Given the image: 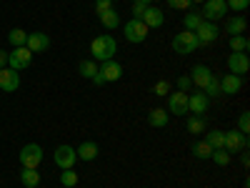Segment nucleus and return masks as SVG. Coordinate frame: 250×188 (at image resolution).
Here are the masks:
<instances>
[{
	"label": "nucleus",
	"instance_id": "obj_19",
	"mask_svg": "<svg viewBox=\"0 0 250 188\" xmlns=\"http://www.w3.org/2000/svg\"><path fill=\"white\" fill-rule=\"evenodd\" d=\"M75 153H78L80 161H88V163H90V161L98 158L100 148H98V143H95V141H83V143L78 145V151H75Z\"/></svg>",
	"mask_w": 250,
	"mask_h": 188
},
{
	"label": "nucleus",
	"instance_id": "obj_3",
	"mask_svg": "<svg viewBox=\"0 0 250 188\" xmlns=\"http://www.w3.org/2000/svg\"><path fill=\"white\" fill-rule=\"evenodd\" d=\"M195 48H200V46H198L195 33H190V30H183V33H178L173 38V50L180 53V55H190Z\"/></svg>",
	"mask_w": 250,
	"mask_h": 188
},
{
	"label": "nucleus",
	"instance_id": "obj_39",
	"mask_svg": "<svg viewBox=\"0 0 250 188\" xmlns=\"http://www.w3.org/2000/svg\"><path fill=\"white\" fill-rule=\"evenodd\" d=\"M168 5H170L173 10H188L193 3H190V0H168Z\"/></svg>",
	"mask_w": 250,
	"mask_h": 188
},
{
	"label": "nucleus",
	"instance_id": "obj_17",
	"mask_svg": "<svg viewBox=\"0 0 250 188\" xmlns=\"http://www.w3.org/2000/svg\"><path fill=\"white\" fill-rule=\"evenodd\" d=\"M240 88H243V78L240 75H223L220 78V93H225V95H235V93H240Z\"/></svg>",
	"mask_w": 250,
	"mask_h": 188
},
{
	"label": "nucleus",
	"instance_id": "obj_45",
	"mask_svg": "<svg viewBox=\"0 0 250 188\" xmlns=\"http://www.w3.org/2000/svg\"><path fill=\"white\" fill-rule=\"evenodd\" d=\"M190 3H205V0H190Z\"/></svg>",
	"mask_w": 250,
	"mask_h": 188
},
{
	"label": "nucleus",
	"instance_id": "obj_5",
	"mask_svg": "<svg viewBox=\"0 0 250 188\" xmlns=\"http://www.w3.org/2000/svg\"><path fill=\"white\" fill-rule=\"evenodd\" d=\"M20 165L23 168H38L40 161H43V148H40L38 143H28L23 151H20Z\"/></svg>",
	"mask_w": 250,
	"mask_h": 188
},
{
	"label": "nucleus",
	"instance_id": "obj_25",
	"mask_svg": "<svg viewBox=\"0 0 250 188\" xmlns=\"http://www.w3.org/2000/svg\"><path fill=\"white\" fill-rule=\"evenodd\" d=\"M185 128L188 133H193V136H200L205 131V118L203 116H188V123H185Z\"/></svg>",
	"mask_w": 250,
	"mask_h": 188
},
{
	"label": "nucleus",
	"instance_id": "obj_29",
	"mask_svg": "<svg viewBox=\"0 0 250 188\" xmlns=\"http://www.w3.org/2000/svg\"><path fill=\"white\" fill-rule=\"evenodd\" d=\"M205 141L210 143L213 151H215V148H223V145H225V131H218V128H215V131H210V133L205 136Z\"/></svg>",
	"mask_w": 250,
	"mask_h": 188
},
{
	"label": "nucleus",
	"instance_id": "obj_6",
	"mask_svg": "<svg viewBox=\"0 0 250 188\" xmlns=\"http://www.w3.org/2000/svg\"><path fill=\"white\" fill-rule=\"evenodd\" d=\"M203 20H210V23H215V20L225 18L228 15V5L225 0H205L203 3Z\"/></svg>",
	"mask_w": 250,
	"mask_h": 188
},
{
	"label": "nucleus",
	"instance_id": "obj_18",
	"mask_svg": "<svg viewBox=\"0 0 250 188\" xmlns=\"http://www.w3.org/2000/svg\"><path fill=\"white\" fill-rule=\"evenodd\" d=\"M188 78H190V83H193L195 88H205V86H208V80L213 78V70L208 68V66H195Z\"/></svg>",
	"mask_w": 250,
	"mask_h": 188
},
{
	"label": "nucleus",
	"instance_id": "obj_24",
	"mask_svg": "<svg viewBox=\"0 0 250 188\" xmlns=\"http://www.w3.org/2000/svg\"><path fill=\"white\" fill-rule=\"evenodd\" d=\"M228 46H230L233 53H248L250 40H248L245 35H230V38H228Z\"/></svg>",
	"mask_w": 250,
	"mask_h": 188
},
{
	"label": "nucleus",
	"instance_id": "obj_33",
	"mask_svg": "<svg viewBox=\"0 0 250 188\" xmlns=\"http://www.w3.org/2000/svg\"><path fill=\"white\" fill-rule=\"evenodd\" d=\"M210 158H213V161H215V163L220 165V168H225V165H228V163H230V153H228L225 148H215Z\"/></svg>",
	"mask_w": 250,
	"mask_h": 188
},
{
	"label": "nucleus",
	"instance_id": "obj_35",
	"mask_svg": "<svg viewBox=\"0 0 250 188\" xmlns=\"http://www.w3.org/2000/svg\"><path fill=\"white\" fill-rule=\"evenodd\" d=\"M153 93H155V95H165V98H168V95H170V83H168V80H158L155 86H153Z\"/></svg>",
	"mask_w": 250,
	"mask_h": 188
},
{
	"label": "nucleus",
	"instance_id": "obj_15",
	"mask_svg": "<svg viewBox=\"0 0 250 188\" xmlns=\"http://www.w3.org/2000/svg\"><path fill=\"white\" fill-rule=\"evenodd\" d=\"M98 70H100L103 78H105V83H115V80L123 78V66L118 60H103V66Z\"/></svg>",
	"mask_w": 250,
	"mask_h": 188
},
{
	"label": "nucleus",
	"instance_id": "obj_13",
	"mask_svg": "<svg viewBox=\"0 0 250 188\" xmlns=\"http://www.w3.org/2000/svg\"><path fill=\"white\" fill-rule=\"evenodd\" d=\"M20 88V75L13 68H0V91L5 93H15Z\"/></svg>",
	"mask_w": 250,
	"mask_h": 188
},
{
	"label": "nucleus",
	"instance_id": "obj_20",
	"mask_svg": "<svg viewBox=\"0 0 250 188\" xmlns=\"http://www.w3.org/2000/svg\"><path fill=\"white\" fill-rule=\"evenodd\" d=\"M248 28V20L243 15H233V18H228V23H225V33L228 35H243Z\"/></svg>",
	"mask_w": 250,
	"mask_h": 188
},
{
	"label": "nucleus",
	"instance_id": "obj_38",
	"mask_svg": "<svg viewBox=\"0 0 250 188\" xmlns=\"http://www.w3.org/2000/svg\"><path fill=\"white\" fill-rule=\"evenodd\" d=\"M110 8H113V0H95V15L105 13V10H110Z\"/></svg>",
	"mask_w": 250,
	"mask_h": 188
},
{
	"label": "nucleus",
	"instance_id": "obj_34",
	"mask_svg": "<svg viewBox=\"0 0 250 188\" xmlns=\"http://www.w3.org/2000/svg\"><path fill=\"white\" fill-rule=\"evenodd\" d=\"M225 5H228V10H235V13H243V10H248V5H250V0H225Z\"/></svg>",
	"mask_w": 250,
	"mask_h": 188
},
{
	"label": "nucleus",
	"instance_id": "obj_37",
	"mask_svg": "<svg viewBox=\"0 0 250 188\" xmlns=\"http://www.w3.org/2000/svg\"><path fill=\"white\" fill-rule=\"evenodd\" d=\"M145 8H148V3H143V0H133V18L140 20L143 13H145Z\"/></svg>",
	"mask_w": 250,
	"mask_h": 188
},
{
	"label": "nucleus",
	"instance_id": "obj_26",
	"mask_svg": "<svg viewBox=\"0 0 250 188\" xmlns=\"http://www.w3.org/2000/svg\"><path fill=\"white\" fill-rule=\"evenodd\" d=\"M20 183H23L25 188H35V186L40 183L38 168H23V173H20Z\"/></svg>",
	"mask_w": 250,
	"mask_h": 188
},
{
	"label": "nucleus",
	"instance_id": "obj_16",
	"mask_svg": "<svg viewBox=\"0 0 250 188\" xmlns=\"http://www.w3.org/2000/svg\"><path fill=\"white\" fill-rule=\"evenodd\" d=\"M140 20H143V23L148 25V28H160V25L165 23V13H163L160 8H155V5H148Z\"/></svg>",
	"mask_w": 250,
	"mask_h": 188
},
{
	"label": "nucleus",
	"instance_id": "obj_43",
	"mask_svg": "<svg viewBox=\"0 0 250 188\" xmlns=\"http://www.w3.org/2000/svg\"><path fill=\"white\" fill-rule=\"evenodd\" d=\"M243 156H240V161H243V165H248L250 163V158H248V151H240Z\"/></svg>",
	"mask_w": 250,
	"mask_h": 188
},
{
	"label": "nucleus",
	"instance_id": "obj_9",
	"mask_svg": "<svg viewBox=\"0 0 250 188\" xmlns=\"http://www.w3.org/2000/svg\"><path fill=\"white\" fill-rule=\"evenodd\" d=\"M75 158H78V153H75L73 145H58V148H55V165H58V168H62V171L73 168Z\"/></svg>",
	"mask_w": 250,
	"mask_h": 188
},
{
	"label": "nucleus",
	"instance_id": "obj_41",
	"mask_svg": "<svg viewBox=\"0 0 250 188\" xmlns=\"http://www.w3.org/2000/svg\"><path fill=\"white\" fill-rule=\"evenodd\" d=\"M0 68H8V53L0 50Z\"/></svg>",
	"mask_w": 250,
	"mask_h": 188
},
{
	"label": "nucleus",
	"instance_id": "obj_22",
	"mask_svg": "<svg viewBox=\"0 0 250 188\" xmlns=\"http://www.w3.org/2000/svg\"><path fill=\"white\" fill-rule=\"evenodd\" d=\"M190 153H193L195 158H200V161H208V158L213 156V148H210V143H208V141L203 138V141H195V143H193Z\"/></svg>",
	"mask_w": 250,
	"mask_h": 188
},
{
	"label": "nucleus",
	"instance_id": "obj_4",
	"mask_svg": "<svg viewBox=\"0 0 250 188\" xmlns=\"http://www.w3.org/2000/svg\"><path fill=\"white\" fill-rule=\"evenodd\" d=\"M30 63H33V53L25 46L13 48V53H8V68H13V70H25V68H30Z\"/></svg>",
	"mask_w": 250,
	"mask_h": 188
},
{
	"label": "nucleus",
	"instance_id": "obj_11",
	"mask_svg": "<svg viewBox=\"0 0 250 188\" xmlns=\"http://www.w3.org/2000/svg\"><path fill=\"white\" fill-rule=\"evenodd\" d=\"M25 48H28L33 55H35V53H45V50L50 48V38H48L45 33H40V30H35V33H28Z\"/></svg>",
	"mask_w": 250,
	"mask_h": 188
},
{
	"label": "nucleus",
	"instance_id": "obj_21",
	"mask_svg": "<svg viewBox=\"0 0 250 188\" xmlns=\"http://www.w3.org/2000/svg\"><path fill=\"white\" fill-rule=\"evenodd\" d=\"M168 120H170V116H168V111H165V108H153L148 113V123L153 125V128H165Z\"/></svg>",
	"mask_w": 250,
	"mask_h": 188
},
{
	"label": "nucleus",
	"instance_id": "obj_40",
	"mask_svg": "<svg viewBox=\"0 0 250 188\" xmlns=\"http://www.w3.org/2000/svg\"><path fill=\"white\" fill-rule=\"evenodd\" d=\"M190 86H193V83H190V78H188V75H180V78H178V88H180L183 93L190 91Z\"/></svg>",
	"mask_w": 250,
	"mask_h": 188
},
{
	"label": "nucleus",
	"instance_id": "obj_23",
	"mask_svg": "<svg viewBox=\"0 0 250 188\" xmlns=\"http://www.w3.org/2000/svg\"><path fill=\"white\" fill-rule=\"evenodd\" d=\"M98 18H100V23L105 25L108 30H115V28L120 25V15H118L115 8H110V10H105V13H100Z\"/></svg>",
	"mask_w": 250,
	"mask_h": 188
},
{
	"label": "nucleus",
	"instance_id": "obj_42",
	"mask_svg": "<svg viewBox=\"0 0 250 188\" xmlns=\"http://www.w3.org/2000/svg\"><path fill=\"white\" fill-rule=\"evenodd\" d=\"M93 83H95V86H98V88H100V86H105V78H103V75H100V70H98V75L93 78Z\"/></svg>",
	"mask_w": 250,
	"mask_h": 188
},
{
	"label": "nucleus",
	"instance_id": "obj_27",
	"mask_svg": "<svg viewBox=\"0 0 250 188\" xmlns=\"http://www.w3.org/2000/svg\"><path fill=\"white\" fill-rule=\"evenodd\" d=\"M200 23H203V15H200V13H188V15L183 18V28L190 30V33H195V30L200 28Z\"/></svg>",
	"mask_w": 250,
	"mask_h": 188
},
{
	"label": "nucleus",
	"instance_id": "obj_2",
	"mask_svg": "<svg viewBox=\"0 0 250 188\" xmlns=\"http://www.w3.org/2000/svg\"><path fill=\"white\" fill-rule=\"evenodd\" d=\"M123 33H125V38H128V43H145V38H148V33H150V28L143 23V20H128V23L123 25Z\"/></svg>",
	"mask_w": 250,
	"mask_h": 188
},
{
	"label": "nucleus",
	"instance_id": "obj_1",
	"mask_svg": "<svg viewBox=\"0 0 250 188\" xmlns=\"http://www.w3.org/2000/svg\"><path fill=\"white\" fill-rule=\"evenodd\" d=\"M90 53L95 55V60H113V55L118 53V43L113 35H98L90 43Z\"/></svg>",
	"mask_w": 250,
	"mask_h": 188
},
{
	"label": "nucleus",
	"instance_id": "obj_28",
	"mask_svg": "<svg viewBox=\"0 0 250 188\" xmlns=\"http://www.w3.org/2000/svg\"><path fill=\"white\" fill-rule=\"evenodd\" d=\"M78 70H80V75H83V78H88V80H93V78L98 75V66H95V60H80Z\"/></svg>",
	"mask_w": 250,
	"mask_h": 188
},
{
	"label": "nucleus",
	"instance_id": "obj_31",
	"mask_svg": "<svg viewBox=\"0 0 250 188\" xmlns=\"http://www.w3.org/2000/svg\"><path fill=\"white\" fill-rule=\"evenodd\" d=\"M60 183L65 186V188H73V186H78V173L73 171V168H65L60 173Z\"/></svg>",
	"mask_w": 250,
	"mask_h": 188
},
{
	"label": "nucleus",
	"instance_id": "obj_7",
	"mask_svg": "<svg viewBox=\"0 0 250 188\" xmlns=\"http://www.w3.org/2000/svg\"><path fill=\"white\" fill-rule=\"evenodd\" d=\"M223 148L228 151V153H240V151H248V136L245 133H240V131H228L225 133V145H223Z\"/></svg>",
	"mask_w": 250,
	"mask_h": 188
},
{
	"label": "nucleus",
	"instance_id": "obj_30",
	"mask_svg": "<svg viewBox=\"0 0 250 188\" xmlns=\"http://www.w3.org/2000/svg\"><path fill=\"white\" fill-rule=\"evenodd\" d=\"M8 40H10V46H13V48H20V46H25L28 33H25V30H20V28H13V30L8 33Z\"/></svg>",
	"mask_w": 250,
	"mask_h": 188
},
{
	"label": "nucleus",
	"instance_id": "obj_8",
	"mask_svg": "<svg viewBox=\"0 0 250 188\" xmlns=\"http://www.w3.org/2000/svg\"><path fill=\"white\" fill-rule=\"evenodd\" d=\"M218 35H220V30H218V25H215V23H210V20H203L200 28L195 30L198 46H210V43H215Z\"/></svg>",
	"mask_w": 250,
	"mask_h": 188
},
{
	"label": "nucleus",
	"instance_id": "obj_12",
	"mask_svg": "<svg viewBox=\"0 0 250 188\" xmlns=\"http://www.w3.org/2000/svg\"><path fill=\"white\" fill-rule=\"evenodd\" d=\"M165 111L173 113V116H185L188 113V93H183V91L170 93L168 95V108Z\"/></svg>",
	"mask_w": 250,
	"mask_h": 188
},
{
	"label": "nucleus",
	"instance_id": "obj_44",
	"mask_svg": "<svg viewBox=\"0 0 250 188\" xmlns=\"http://www.w3.org/2000/svg\"><path fill=\"white\" fill-rule=\"evenodd\" d=\"M143 3H148V5H153V3H158V0H143Z\"/></svg>",
	"mask_w": 250,
	"mask_h": 188
},
{
	"label": "nucleus",
	"instance_id": "obj_32",
	"mask_svg": "<svg viewBox=\"0 0 250 188\" xmlns=\"http://www.w3.org/2000/svg\"><path fill=\"white\" fill-rule=\"evenodd\" d=\"M203 93H205L208 98H215V95H220V80L213 75L210 80H208V86L203 88Z\"/></svg>",
	"mask_w": 250,
	"mask_h": 188
},
{
	"label": "nucleus",
	"instance_id": "obj_10",
	"mask_svg": "<svg viewBox=\"0 0 250 188\" xmlns=\"http://www.w3.org/2000/svg\"><path fill=\"white\" fill-rule=\"evenodd\" d=\"M228 70H230L233 75H245L250 70V58L248 53H233V55H228Z\"/></svg>",
	"mask_w": 250,
	"mask_h": 188
},
{
	"label": "nucleus",
	"instance_id": "obj_14",
	"mask_svg": "<svg viewBox=\"0 0 250 188\" xmlns=\"http://www.w3.org/2000/svg\"><path fill=\"white\" fill-rule=\"evenodd\" d=\"M208 106H210V98H208L203 91H200V93H193V95H188V113L203 116V113L208 111Z\"/></svg>",
	"mask_w": 250,
	"mask_h": 188
},
{
	"label": "nucleus",
	"instance_id": "obj_36",
	"mask_svg": "<svg viewBox=\"0 0 250 188\" xmlns=\"http://www.w3.org/2000/svg\"><path fill=\"white\" fill-rule=\"evenodd\" d=\"M238 131H240V133H245V136L250 133V113H248V111H243V113H240V120H238Z\"/></svg>",
	"mask_w": 250,
	"mask_h": 188
}]
</instances>
